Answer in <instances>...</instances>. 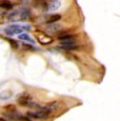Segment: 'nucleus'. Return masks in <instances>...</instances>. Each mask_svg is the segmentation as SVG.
<instances>
[{
	"instance_id": "f257e3e1",
	"label": "nucleus",
	"mask_w": 120,
	"mask_h": 121,
	"mask_svg": "<svg viewBox=\"0 0 120 121\" xmlns=\"http://www.w3.org/2000/svg\"><path fill=\"white\" fill-rule=\"evenodd\" d=\"M60 6H61V2L59 0H51L50 2L45 4V10L47 12H55L59 10Z\"/></svg>"
},
{
	"instance_id": "f03ea898",
	"label": "nucleus",
	"mask_w": 120,
	"mask_h": 121,
	"mask_svg": "<svg viewBox=\"0 0 120 121\" xmlns=\"http://www.w3.org/2000/svg\"><path fill=\"white\" fill-rule=\"evenodd\" d=\"M62 29V25L58 24V23L54 22V23H48V25L45 27V31L48 34H55L57 32H59Z\"/></svg>"
},
{
	"instance_id": "7ed1b4c3",
	"label": "nucleus",
	"mask_w": 120,
	"mask_h": 121,
	"mask_svg": "<svg viewBox=\"0 0 120 121\" xmlns=\"http://www.w3.org/2000/svg\"><path fill=\"white\" fill-rule=\"evenodd\" d=\"M4 32H5L6 35H11V36H13V35L21 34L22 29H21V27H19L18 25H11V26H9L8 29L4 30Z\"/></svg>"
},
{
	"instance_id": "20e7f679",
	"label": "nucleus",
	"mask_w": 120,
	"mask_h": 121,
	"mask_svg": "<svg viewBox=\"0 0 120 121\" xmlns=\"http://www.w3.org/2000/svg\"><path fill=\"white\" fill-rule=\"evenodd\" d=\"M0 8L5 9V10H11L13 8V4L10 0H0Z\"/></svg>"
},
{
	"instance_id": "39448f33",
	"label": "nucleus",
	"mask_w": 120,
	"mask_h": 121,
	"mask_svg": "<svg viewBox=\"0 0 120 121\" xmlns=\"http://www.w3.org/2000/svg\"><path fill=\"white\" fill-rule=\"evenodd\" d=\"M39 41L42 44H48L52 42V38L47 36V35H42V36H39Z\"/></svg>"
},
{
	"instance_id": "423d86ee",
	"label": "nucleus",
	"mask_w": 120,
	"mask_h": 121,
	"mask_svg": "<svg viewBox=\"0 0 120 121\" xmlns=\"http://www.w3.org/2000/svg\"><path fill=\"white\" fill-rule=\"evenodd\" d=\"M20 13V19L21 20H24V19H27V18L30 17V11L26 10V9H24V10H21L19 12Z\"/></svg>"
},
{
	"instance_id": "0eeeda50",
	"label": "nucleus",
	"mask_w": 120,
	"mask_h": 121,
	"mask_svg": "<svg viewBox=\"0 0 120 121\" xmlns=\"http://www.w3.org/2000/svg\"><path fill=\"white\" fill-rule=\"evenodd\" d=\"M61 19V15H52L50 18L47 19V23H54V22H57V21H59V20Z\"/></svg>"
},
{
	"instance_id": "6e6552de",
	"label": "nucleus",
	"mask_w": 120,
	"mask_h": 121,
	"mask_svg": "<svg viewBox=\"0 0 120 121\" xmlns=\"http://www.w3.org/2000/svg\"><path fill=\"white\" fill-rule=\"evenodd\" d=\"M60 41V45H73L75 44V39L71 38V39H65V40H59Z\"/></svg>"
},
{
	"instance_id": "1a4fd4ad",
	"label": "nucleus",
	"mask_w": 120,
	"mask_h": 121,
	"mask_svg": "<svg viewBox=\"0 0 120 121\" xmlns=\"http://www.w3.org/2000/svg\"><path fill=\"white\" fill-rule=\"evenodd\" d=\"M19 39H20V40H25V41H27V42L34 43V40L27 34H21V35H19Z\"/></svg>"
},
{
	"instance_id": "9d476101",
	"label": "nucleus",
	"mask_w": 120,
	"mask_h": 121,
	"mask_svg": "<svg viewBox=\"0 0 120 121\" xmlns=\"http://www.w3.org/2000/svg\"><path fill=\"white\" fill-rule=\"evenodd\" d=\"M58 48H61V50H64V51H74V50H77L78 48L75 44H73V45H61Z\"/></svg>"
},
{
	"instance_id": "9b49d317",
	"label": "nucleus",
	"mask_w": 120,
	"mask_h": 121,
	"mask_svg": "<svg viewBox=\"0 0 120 121\" xmlns=\"http://www.w3.org/2000/svg\"><path fill=\"white\" fill-rule=\"evenodd\" d=\"M8 41H9V43L12 45L13 48H15V50H16V48H18V42L16 40H14V39H11L10 38V39H8Z\"/></svg>"
},
{
	"instance_id": "f8f14e48",
	"label": "nucleus",
	"mask_w": 120,
	"mask_h": 121,
	"mask_svg": "<svg viewBox=\"0 0 120 121\" xmlns=\"http://www.w3.org/2000/svg\"><path fill=\"white\" fill-rule=\"evenodd\" d=\"M23 48H24V50H27V51H36L37 50L33 45H30V44H26V43L23 44Z\"/></svg>"
},
{
	"instance_id": "ddd939ff",
	"label": "nucleus",
	"mask_w": 120,
	"mask_h": 121,
	"mask_svg": "<svg viewBox=\"0 0 120 121\" xmlns=\"http://www.w3.org/2000/svg\"><path fill=\"white\" fill-rule=\"evenodd\" d=\"M74 38L73 35H63V36H59V40H65V39Z\"/></svg>"
},
{
	"instance_id": "4468645a",
	"label": "nucleus",
	"mask_w": 120,
	"mask_h": 121,
	"mask_svg": "<svg viewBox=\"0 0 120 121\" xmlns=\"http://www.w3.org/2000/svg\"><path fill=\"white\" fill-rule=\"evenodd\" d=\"M24 1H27V0H24Z\"/></svg>"
}]
</instances>
